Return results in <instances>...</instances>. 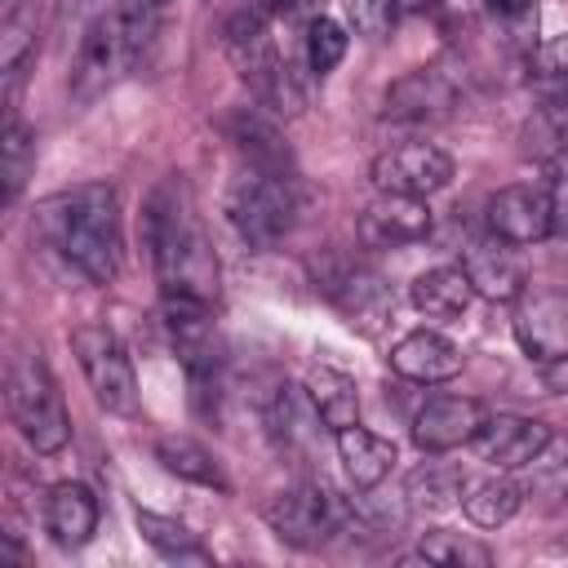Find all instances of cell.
Listing matches in <instances>:
<instances>
[{
	"mask_svg": "<svg viewBox=\"0 0 568 568\" xmlns=\"http://www.w3.org/2000/svg\"><path fill=\"white\" fill-rule=\"evenodd\" d=\"M435 0H395V13H426Z\"/></svg>",
	"mask_w": 568,
	"mask_h": 568,
	"instance_id": "cell-37",
	"label": "cell"
},
{
	"mask_svg": "<svg viewBox=\"0 0 568 568\" xmlns=\"http://www.w3.org/2000/svg\"><path fill=\"white\" fill-rule=\"evenodd\" d=\"M337 457H342L346 479H351L359 493H373V488L390 475V466H395V444L355 422V426L337 430Z\"/></svg>",
	"mask_w": 568,
	"mask_h": 568,
	"instance_id": "cell-21",
	"label": "cell"
},
{
	"mask_svg": "<svg viewBox=\"0 0 568 568\" xmlns=\"http://www.w3.org/2000/svg\"><path fill=\"white\" fill-rule=\"evenodd\" d=\"M36 226L44 240L93 284H111L120 275V195L106 182H80L71 191L49 195L36 209Z\"/></svg>",
	"mask_w": 568,
	"mask_h": 568,
	"instance_id": "cell-2",
	"label": "cell"
},
{
	"mask_svg": "<svg viewBox=\"0 0 568 568\" xmlns=\"http://www.w3.org/2000/svg\"><path fill=\"white\" fill-rule=\"evenodd\" d=\"M155 462H160L169 475L186 479V484H200V488H217V493H226V475H222L217 457H213L204 444L186 439V435H164V439L155 444Z\"/></svg>",
	"mask_w": 568,
	"mask_h": 568,
	"instance_id": "cell-24",
	"label": "cell"
},
{
	"mask_svg": "<svg viewBox=\"0 0 568 568\" xmlns=\"http://www.w3.org/2000/svg\"><path fill=\"white\" fill-rule=\"evenodd\" d=\"M413 559L444 564V568H488V564H493L488 546H479V541H470V537H462V532H448V528L426 532Z\"/></svg>",
	"mask_w": 568,
	"mask_h": 568,
	"instance_id": "cell-29",
	"label": "cell"
},
{
	"mask_svg": "<svg viewBox=\"0 0 568 568\" xmlns=\"http://www.w3.org/2000/svg\"><path fill=\"white\" fill-rule=\"evenodd\" d=\"M98 515H102V510H98L93 488H84V484H75V479L53 484L49 497H44V528H49V537H53L62 550L89 546L93 532H98Z\"/></svg>",
	"mask_w": 568,
	"mask_h": 568,
	"instance_id": "cell-20",
	"label": "cell"
},
{
	"mask_svg": "<svg viewBox=\"0 0 568 568\" xmlns=\"http://www.w3.org/2000/svg\"><path fill=\"white\" fill-rule=\"evenodd\" d=\"M457 164L444 146L435 142H399V146H386L377 160H373V186L386 191V195H435L453 182Z\"/></svg>",
	"mask_w": 568,
	"mask_h": 568,
	"instance_id": "cell-9",
	"label": "cell"
},
{
	"mask_svg": "<svg viewBox=\"0 0 568 568\" xmlns=\"http://www.w3.org/2000/svg\"><path fill=\"white\" fill-rule=\"evenodd\" d=\"M142 235H146V248H151L160 297L217 302L222 266H217L213 240L204 231V217L195 209V195H191V186L182 178H164L146 195Z\"/></svg>",
	"mask_w": 568,
	"mask_h": 568,
	"instance_id": "cell-1",
	"label": "cell"
},
{
	"mask_svg": "<svg viewBox=\"0 0 568 568\" xmlns=\"http://www.w3.org/2000/svg\"><path fill=\"white\" fill-rule=\"evenodd\" d=\"M462 488H466L462 470L444 466V462H426L422 470L408 475V501L413 506H430V510L453 506V501H462Z\"/></svg>",
	"mask_w": 568,
	"mask_h": 568,
	"instance_id": "cell-30",
	"label": "cell"
},
{
	"mask_svg": "<svg viewBox=\"0 0 568 568\" xmlns=\"http://www.w3.org/2000/svg\"><path fill=\"white\" fill-rule=\"evenodd\" d=\"M484 9L501 22H528L537 13V0H484Z\"/></svg>",
	"mask_w": 568,
	"mask_h": 568,
	"instance_id": "cell-35",
	"label": "cell"
},
{
	"mask_svg": "<svg viewBox=\"0 0 568 568\" xmlns=\"http://www.w3.org/2000/svg\"><path fill=\"white\" fill-rule=\"evenodd\" d=\"M31 53H36V4L9 0L4 22H0V71H4V80H9V98H13V89H18L22 67L31 62Z\"/></svg>",
	"mask_w": 568,
	"mask_h": 568,
	"instance_id": "cell-26",
	"label": "cell"
},
{
	"mask_svg": "<svg viewBox=\"0 0 568 568\" xmlns=\"http://www.w3.org/2000/svg\"><path fill=\"white\" fill-rule=\"evenodd\" d=\"M266 22L271 18L262 9H253V4L240 9L226 22V53H231L240 80L248 84V93L257 98V106L280 120V115H297L306 98H302V84L288 71V58L275 49Z\"/></svg>",
	"mask_w": 568,
	"mask_h": 568,
	"instance_id": "cell-4",
	"label": "cell"
},
{
	"mask_svg": "<svg viewBox=\"0 0 568 568\" xmlns=\"http://www.w3.org/2000/svg\"><path fill=\"white\" fill-rule=\"evenodd\" d=\"M36 169V133L18 120V111L4 115V133H0V178H4V204H13L27 186Z\"/></svg>",
	"mask_w": 568,
	"mask_h": 568,
	"instance_id": "cell-27",
	"label": "cell"
},
{
	"mask_svg": "<svg viewBox=\"0 0 568 568\" xmlns=\"http://www.w3.org/2000/svg\"><path fill=\"white\" fill-rule=\"evenodd\" d=\"M408 297L430 320H457V315H466L475 288H470V280H466L462 266H430V271H422L408 284Z\"/></svg>",
	"mask_w": 568,
	"mask_h": 568,
	"instance_id": "cell-23",
	"label": "cell"
},
{
	"mask_svg": "<svg viewBox=\"0 0 568 568\" xmlns=\"http://www.w3.org/2000/svg\"><path fill=\"white\" fill-rule=\"evenodd\" d=\"M515 342L528 359L550 364L568 355V297L564 293H519L515 306Z\"/></svg>",
	"mask_w": 568,
	"mask_h": 568,
	"instance_id": "cell-13",
	"label": "cell"
},
{
	"mask_svg": "<svg viewBox=\"0 0 568 568\" xmlns=\"http://www.w3.org/2000/svg\"><path fill=\"white\" fill-rule=\"evenodd\" d=\"M550 439H555V430L546 422L524 417V413H497V417H484V426L470 444H475L479 462H488L497 470H524L550 448Z\"/></svg>",
	"mask_w": 568,
	"mask_h": 568,
	"instance_id": "cell-10",
	"label": "cell"
},
{
	"mask_svg": "<svg viewBox=\"0 0 568 568\" xmlns=\"http://www.w3.org/2000/svg\"><path fill=\"white\" fill-rule=\"evenodd\" d=\"M160 13H164V0H120L84 31L71 62V98L80 106L98 102L146 58L160 31Z\"/></svg>",
	"mask_w": 568,
	"mask_h": 568,
	"instance_id": "cell-3",
	"label": "cell"
},
{
	"mask_svg": "<svg viewBox=\"0 0 568 568\" xmlns=\"http://www.w3.org/2000/svg\"><path fill=\"white\" fill-rule=\"evenodd\" d=\"M346 44H351V36H346V27L337 18H328V13L311 18L306 22V67H311V75L324 80L346 58Z\"/></svg>",
	"mask_w": 568,
	"mask_h": 568,
	"instance_id": "cell-31",
	"label": "cell"
},
{
	"mask_svg": "<svg viewBox=\"0 0 568 568\" xmlns=\"http://www.w3.org/2000/svg\"><path fill=\"white\" fill-rule=\"evenodd\" d=\"M484 417V404L470 395H430L413 417V444L422 453H453L479 435Z\"/></svg>",
	"mask_w": 568,
	"mask_h": 568,
	"instance_id": "cell-12",
	"label": "cell"
},
{
	"mask_svg": "<svg viewBox=\"0 0 568 568\" xmlns=\"http://www.w3.org/2000/svg\"><path fill=\"white\" fill-rule=\"evenodd\" d=\"M519 501H524V497H519V484L493 475V479H479V484L466 488L462 510H466V519H470L475 528H501V524L519 510Z\"/></svg>",
	"mask_w": 568,
	"mask_h": 568,
	"instance_id": "cell-28",
	"label": "cell"
},
{
	"mask_svg": "<svg viewBox=\"0 0 568 568\" xmlns=\"http://www.w3.org/2000/svg\"><path fill=\"white\" fill-rule=\"evenodd\" d=\"M226 133H231V142H235V151L244 155L248 169L293 178V151H288V142H284V133H280V124H275L271 111L240 106V111H231Z\"/></svg>",
	"mask_w": 568,
	"mask_h": 568,
	"instance_id": "cell-17",
	"label": "cell"
},
{
	"mask_svg": "<svg viewBox=\"0 0 568 568\" xmlns=\"http://www.w3.org/2000/svg\"><path fill=\"white\" fill-rule=\"evenodd\" d=\"M430 235V209L417 195H386L377 191V200L359 213V240L368 248H404Z\"/></svg>",
	"mask_w": 568,
	"mask_h": 568,
	"instance_id": "cell-16",
	"label": "cell"
},
{
	"mask_svg": "<svg viewBox=\"0 0 568 568\" xmlns=\"http://www.w3.org/2000/svg\"><path fill=\"white\" fill-rule=\"evenodd\" d=\"M488 235L524 248V244H541L550 231H555V213H550V195L546 186H501L493 200H488Z\"/></svg>",
	"mask_w": 568,
	"mask_h": 568,
	"instance_id": "cell-11",
	"label": "cell"
},
{
	"mask_svg": "<svg viewBox=\"0 0 568 568\" xmlns=\"http://www.w3.org/2000/svg\"><path fill=\"white\" fill-rule=\"evenodd\" d=\"M462 271L475 288V297L488 302H515L524 293V262L515 257V244L497 240V235H475L462 248Z\"/></svg>",
	"mask_w": 568,
	"mask_h": 568,
	"instance_id": "cell-15",
	"label": "cell"
},
{
	"mask_svg": "<svg viewBox=\"0 0 568 568\" xmlns=\"http://www.w3.org/2000/svg\"><path fill=\"white\" fill-rule=\"evenodd\" d=\"M546 195H550L555 231H568V164H550V182H546Z\"/></svg>",
	"mask_w": 568,
	"mask_h": 568,
	"instance_id": "cell-34",
	"label": "cell"
},
{
	"mask_svg": "<svg viewBox=\"0 0 568 568\" xmlns=\"http://www.w3.org/2000/svg\"><path fill=\"white\" fill-rule=\"evenodd\" d=\"M226 222L240 235L244 248L266 253L275 248L293 222H297V191L293 178L280 173H262V169H244L226 195Z\"/></svg>",
	"mask_w": 568,
	"mask_h": 568,
	"instance_id": "cell-6",
	"label": "cell"
},
{
	"mask_svg": "<svg viewBox=\"0 0 568 568\" xmlns=\"http://www.w3.org/2000/svg\"><path fill=\"white\" fill-rule=\"evenodd\" d=\"M71 351L80 359V373H84L98 408H106L115 417H133L138 413V377H133V359L120 346V337L102 324H80L71 333Z\"/></svg>",
	"mask_w": 568,
	"mask_h": 568,
	"instance_id": "cell-8",
	"label": "cell"
},
{
	"mask_svg": "<svg viewBox=\"0 0 568 568\" xmlns=\"http://www.w3.org/2000/svg\"><path fill=\"white\" fill-rule=\"evenodd\" d=\"M306 404H311V413H315L333 435L359 422V386H355V377L342 373V368L315 364V368L306 373Z\"/></svg>",
	"mask_w": 568,
	"mask_h": 568,
	"instance_id": "cell-22",
	"label": "cell"
},
{
	"mask_svg": "<svg viewBox=\"0 0 568 568\" xmlns=\"http://www.w3.org/2000/svg\"><path fill=\"white\" fill-rule=\"evenodd\" d=\"M133 524H138L142 541H146L151 550H160L169 564H213V555L200 546V537H195L182 519H173V515H155V510H138Z\"/></svg>",
	"mask_w": 568,
	"mask_h": 568,
	"instance_id": "cell-25",
	"label": "cell"
},
{
	"mask_svg": "<svg viewBox=\"0 0 568 568\" xmlns=\"http://www.w3.org/2000/svg\"><path fill=\"white\" fill-rule=\"evenodd\" d=\"M4 404L9 417L18 426V435L36 448V453H62L71 439V417L62 404V390L44 364L40 351H18L9 359V377H4Z\"/></svg>",
	"mask_w": 568,
	"mask_h": 568,
	"instance_id": "cell-5",
	"label": "cell"
},
{
	"mask_svg": "<svg viewBox=\"0 0 568 568\" xmlns=\"http://www.w3.org/2000/svg\"><path fill=\"white\" fill-rule=\"evenodd\" d=\"M457 102V84L439 71V67H417L408 75H399L386 98H382V120L395 124H426V120H444Z\"/></svg>",
	"mask_w": 568,
	"mask_h": 568,
	"instance_id": "cell-14",
	"label": "cell"
},
{
	"mask_svg": "<svg viewBox=\"0 0 568 568\" xmlns=\"http://www.w3.org/2000/svg\"><path fill=\"white\" fill-rule=\"evenodd\" d=\"M390 368L408 382L435 386V382H448L462 373V346L435 328H413L390 346Z\"/></svg>",
	"mask_w": 568,
	"mask_h": 568,
	"instance_id": "cell-18",
	"label": "cell"
},
{
	"mask_svg": "<svg viewBox=\"0 0 568 568\" xmlns=\"http://www.w3.org/2000/svg\"><path fill=\"white\" fill-rule=\"evenodd\" d=\"M541 382H546V390H555V395H568V355H564V359H550V364H541Z\"/></svg>",
	"mask_w": 568,
	"mask_h": 568,
	"instance_id": "cell-36",
	"label": "cell"
},
{
	"mask_svg": "<svg viewBox=\"0 0 568 568\" xmlns=\"http://www.w3.org/2000/svg\"><path fill=\"white\" fill-rule=\"evenodd\" d=\"M324 293L359 328H377L386 320V311H390V293H386L382 275L359 266V262H342L333 275H324Z\"/></svg>",
	"mask_w": 568,
	"mask_h": 568,
	"instance_id": "cell-19",
	"label": "cell"
},
{
	"mask_svg": "<svg viewBox=\"0 0 568 568\" xmlns=\"http://www.w3.org/2000/svg\"><path fill=\"white\" fill-rule=\"evenodd\" d=\"M342 4H346L351 27H355L359 36H368V40L386 36L390 22L399 18V13H395V0H342Z\"/></svg>",
	"mask_w": 568,
	"mask_h": 568,
	"instance_id": "cell-32",
	"label": "cell"
},
{
	"mask_svg": "<svg viewBox=\"0 0 568 568\" xmlns=\"http://www.w3.org/2000/svg\"><path fill=\"white\" fill-rule=\"evenodd\" d=\"M537 75L568 84V36H555L550 44L537 49Z\"/></svg>",
	"mask_w": 568,
	"mask_h": 568,
	"instance_id": "cell-33",
	"label": "cell"
},
{
	"mask_svg": "<svg viewBox=\"0 0 568 568\" xmlns=\"http://www.w3.org/2000/svg\"><path fill=\"white\" fill-rule=\"evenodd\" d=\"M355 519V510L324 484H293L284 493H275L266 501V524L280 541L297 546V550H320L328 546L337 532H346Z\"/></svg>",
	"mask_w": 568,
	"mask_h": 568,
	"instance_id": "cell-7",
	"label": "cell"
}]
</instances>
